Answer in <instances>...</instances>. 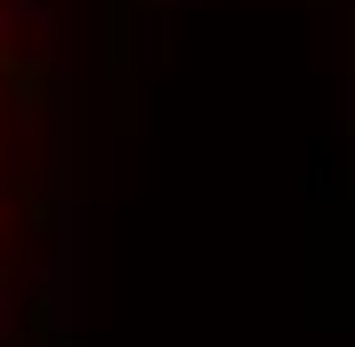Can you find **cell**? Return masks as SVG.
Instances as JSON below:
<instances>
[{
    "label": "cell",
    "instance_id": "obj_1",
    "mask_svg": "<svg viewBox=\"0 0 355 347\" xmlns=\"http://www.w3.org/2000/svg\"><path fill=\"white\" fill-rule=\"evenodd\" d=\"M8 137H17V0H0V226H8Z\"/></svg>",
    "mask_w": 355,
    "mask_h": 347
}]
</instances>
